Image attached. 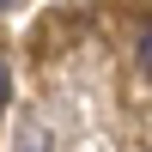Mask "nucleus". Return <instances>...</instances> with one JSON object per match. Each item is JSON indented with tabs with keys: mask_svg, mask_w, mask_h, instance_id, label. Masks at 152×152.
<instances>
[{
	"mask_svg": "<svg viewBox=\"0 0 152 152\" xmlns=\"http://www.w3.org/2000/svg\"><path fill=\"white\" fill-rule=\"evenodd\" d=\"M12 97V73H6V61H0V104Z\"/></svg>",
	"mask_w": 152,
	"mask_h": 152,
	"instance_id": "nucleus-2",
	"label": "nucleus"
},
{
	"mask_svg": "<svg viewBox=\"0 0 152 152\" xmlns=\"http://www.w3.org/2000/svg\"><path fill=\"white\" fill-rule=\"evenodd\" d=\"M134 61H140V73H146V79H152V24H146V31H140V43H134Z\"/></svg>",
	"mask_w": 152,
	"mask_h": 152,
	"instance_id": "nucleus-1",
	"label": "nucleus"
},
{
	"mask_svg": "<svg viewBox=\"0 0 152 152\" xmlns=\"http://www.w3.org/2000/svg\"><path fill=\"white\" fill-rule=\"evenodd\" d=\"M0 6H18V0H0Z\"/></svg>",
	"mask_w": 152,
	"mask_h": 152,
	"instance_id": "nucleus-3",
	"label": "nucleus"
}]
</instances>
